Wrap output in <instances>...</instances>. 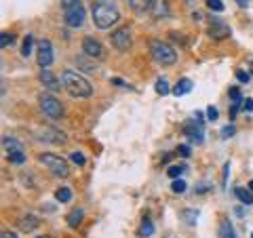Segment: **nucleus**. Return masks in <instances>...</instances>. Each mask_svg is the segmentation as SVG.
Instances as JSON below:
<instances>
[{
    "label": "nucleus",
    "mask_w": 253,
    "mask_h": 238,
    "mask_svg": "<svg viewBox=\"0 0 253 238\" xmlns=\"http://www.w3.org/2000/svg\"><path fill=\"white\" fill-rule=\"evenodd\" d=\"M91 15L99 30H110L120 21V11L114 0H91Z\"/></svg>",
    "instance_id": "obj_1"
},
{
    "label": "nucleus",
    "mask_w": 253,
    "mask_h": 238,
    "mask_svg": "<svg viewBox=\"0 0 253 238\" xmlns=\"http://www.w3.org/2000/svg\"><path fill=\"white\" fill-rule=\"evenodd\" d=\"M61 87H63V91L74 99H87L93 95V85L82 74L74 72V70H63Z\"/></svg>",
    "instance_id": "obj_2"
},
{
    "label": "nucleus",
    "mask_w": 253,
    "mask_h": 238,
    "mask_svg": "<svg viewBox=\"0 0 253 238\" xmlns=\"http://www.w3.org/2000/svg\"><path fill=\"white\" fill-rule=\"evenodd\" d=\"M150 53H152V59L161 63V66H173V63H177V51L164 40H158V38L150 40Z\"/></svg>",
    "instance_id": "obj_3"
},
{
    "label": "nucleus",
    "mask_w": 253,
    "mask_h": 238,
    "mask_svg": "<svg viewBox=\"0 0 253 238\" xmlns=\"http://www.w3.org/2000/svg\"><path fill=\"white\" fill-rule=\"evenodd\" d=\"M61 11L68 28H80L85 23V6L80 0H61Z\"/></svg>",
    "instance_id": "obj_4"
},
{
    "label": "nucleus",
    "mask_w": 253,
    "mask_h": 238,
    "mask_svg": "<svg viewBox=\"0 0 253 238\" xmlns=\"http://www.w3.org/2000/svg\"><path fill=\"white\" fill-rule=\"evenodd\" d=\"M38 160H40V163L47 166V169L53 173V175H57V177L66 179V177L70 175V166H68V163H66V158L57 156V154H51V152L40 154V156H38Z\"/></svg>",
    "instance_id": "obj_5"
},
{
    "label": "nucleus",
    "mask_w": 253,
    "mask_h": 238,
    "mask_svg": "<svg viewBox=\"0 0 253 238\" xmlns=\"http://www.w3.org/2000/svg\"><path fill=\"white\" fill-rule=\"evenodd\" d=\"M38 104H40V110L44 116H49L51 120H61L63 118V106L61 101L55 97V95L51 93H42L40 97H38Z\"/></svg>",
    "instance_id": "obj_6"
},
{
    "label": "nucleus",
    "mask_w": 253,
    "mask_h": 238,
    "mask_svg": "<svg viewBox=\"0 0 253 238\" xmlns=\"http://www.w3.org/2000/svg\"><path fill=\"white\" fill-rule=\"evenodd\" d=\"M2 146H4V152H6L9 163H13V165H23L25 163V147L21 146V141H17L15 137L4 135V137H2Z\"/></svg>",
    "instance_id": "obj_7"
},
{
    "label": "nucleus",
    "mask_w": 253,
    "mask_h": 238,
    "mask_svg": "<svg viewBox=\"0 0 253 238\" xmlns=\"http://www.w3.org/2000/svg\"><path fill=\"white\" fill-rule=\"evenodd\" d=\"M183 135L192 141L194 146H200L205 141V131H202V114L196 112V116L192 120H188L183 125Z\"/></svg>",
    "instance_id": "obj_8"
},
{
    "label": "nucleus",
    "mask_w": 253,
    "mask_h": 238,
    "mask_svg": "<svg viewBox=\"0 0 253 238\" xmlns=\"http://www.w3.org/2000/svg\"><path fill=\"white\" fill-rule=\"evenodd\" d=\"M207 34H209V38H211V40H226V38H230L232 30H230V25H228L224 19L211 17V19H209Z\"/></svg>",
    "instance_id": "obj_9"
},
{
    "label": "nucleus",
    "mask_w": 253,
    "mask_h": 238,
    "mask_svg": "<svg viewBox=\"0 0 253 238\" xmlns=\"http://www.w3.org/2000/svg\"><path fill=\"white\" fill-rule=\"evenodd\" d=\"M112 47L120 51V53H125V51H129L131 49V30L129 28H118V30H114L112 32Z\"/></svg>",
    "instance_id": "obj_10"
},
{
    "label": "nucleus",
    "mask_w": 253,
    "mask_h": 238,
    "mask_svg": "<svg viewBox=\"0 0 253 238\" xmlns=\"http://www.w3.org/2000/svg\"><path fill=\"white\" fill-rule=\"evenodd\" d=\"M82 51H85V55L91 57V59H104V57H106L104 44H101L97 38H93V36H87L85 40H82Z\"/></svg>",
    "instance_id": "obj_11"
},
{
    "label": "nucleus",
    "mask_w": 253,
    "mask_h": 238,
    "mask_svg": "<svg viewBox=\"0 0 253 238\" xmlns=\"http://www.w3.org/2000/svg\"><path fill=\"white\" fill-rule=\"evenodd\" d=\"M53 44H51L47 38L38 42V66L40 68H49L53 63Z\"/></svg>",
    "instance_id": "obj_12"
},
{
    "label": "nucleus",
    "mask_w": 253,
    "mask_h": 238,
    "mask_svg": "<svg viewBox=\"0 0 253 238\" xmlns=\"http://www.w3.org/2000/svg\"><path fill=\"white\" fill-rule=\"evenodd\" d=\"M40 82H42V87L49 89V91H59V89H63L61 87V80L57 78V76L51 72L49 68H42L40 70Z\"/></svg>",
    "instance_id": "obj_13"
},
{
    "label": "nucleus",
    "mask_w": 253,
    "mask_h": 238,
    "mask_svg": "<svg viewBox=\"0 0 253 238\" xmlns=\"http://www.w3.org/2000/svg\"><path fill=\"white\" fill-rule=\"evenodd\" d=\"M42 141H49V144H57V146H63L68 141V137L63 135L61 131H57V128H42L40 135H38Z\"/></svg>",
    "instance_id": "obj_14"
},
{
    "label": "nucleus",
    "mask_w": 253,
    "mask_h": 238,
    "mask_svg": "<svg viewBox=\"0 0 253 238\" xmlns=\"http://www.w3.org/2000/svg\"><path fill=\"white\" fill-rule=\"evenodd\" d=\"M150 15L154 19H167L171 13H169V4L167 0H154L150 6Z\"/></svg>",
    "instance_id": "obj_15"
},
{
    "label": "nucleus",
    "mask_w": 253,
    "mask_h": 238,
    "mask_svg": "<svg viewBox=\"0 0 253 238\" xmlns=\"http://www.w3.org/2000/svg\"><path fill=\"white\" fill-rule=\"evenodd\" d=\"M40 226V220H38L36 215H23L21 220H19V230L21 232H32V230H36Z\"/></svg>",
    "instance_id": "obj_16"
},
{
    "label": "nucleus",
    "mask_w": 253,
    "mask_h": 238,
    "mask_svg": "<svg viewBox=\"0 0 253 238\" xmlns=\"http://www.w3.org/2000/svg\"><path fill=\"white\" fill-rule=\"evenodd\" d=\"M154 0H129L131 9L137 13V15H144V13H150V6Z\"/></svg>",
    "instance_id": "obj_17"
},
{
    "label": "nucleus",
    "mask_w": 253,
    "mask_h": 238,
    "mask_svg": "<svg viewBox=\"0 0 253 238\" xmlns=\"http://www.w3.org/2000/svg\"><path fill=\"white\" fill-rule=\"evenodd\" d=\"M192 87H194V85H192V80H190V78H181V80L173 87V95H175V97H180V95H186V93L192 91Z\"/></svg>",
    "instance_id": "obj_18"
},
{
    "label": "nucleus",
    "mask_w": 253,
    "mask_h": 238,
    "mask_svg": "<svg viewBox=\"0 0 253 238\" xmlns=\"http://www.w3.org/2000/svg\"><path fill=\"white\" fill-rule=\"evenodd\" d=\"M234 196H236L243 204H253V192L249 188H236L234 190Z\"/></svg>",
    "instance_id": "obj_19"
},
{
    "label": "nucleus",
    "mask_w": 253,
    "mask_h": 238,
    "mask_svg": "<svg viewBox=\"0 0 253 238\" xmlns=\"http://www.w3.org/2000/svg\"><path fill=\"white\" fill-rule=\"evenodd\" d=\"M219 238H236V236H234L232 223L228 221V220H221L219 221Z\"/></svg>",
    "instance_id": "obj_20"
},
{
    "label": "nucleus",
    "mask_w": 253,
    "mask_h": 238,
    "mask_svg": "<svg viewBox=\"0 0 253 238\" xmlns=\"http://www.w3.org/2000/svg\"><path fill=\"white\" fill-rule=\"evenodd\" d=\"M82 217H85V213H82V209L72 211V213L68 215V226H70V228H78V226H80V221H82Z\"/></svg>",
    "instance_id": "obj_21"
},
{
    "label": "nucleus",
    "mask_w": 253,
    "mask_h": 238,
    "mask_svg": "<svg viewBox=\"0 0 253 238\" xmlns=\"http://www.w3.org/2000/svg\"><path fill=\"white\" fill-rule=\"evenodd\" d=\"M186 169H188L186 165H173V166H169V169H167V175L171 179H177V177H181L183 173H186Z\"/></svg>",
    "instance_id": "obj_22"
},
{
    "label": "nucleus",
    "mask_w": 253,
    "mask_h": 238,
    "mask_svg": "<svg viewBox=\"0 0 253 238\" xmlns=\"http://www.w3.org/2000/svg\"><path fill=\"white\" fill-rule=\"evenodd\" d=\"M55 198L59 202H70V201H72V190H70V188H59L55 192Z\"/></svg>",
    "instance_id": "obj_23"
},
{
    "label": "nucleus",
    "mask_w": 253,
    "mask_h": 238,
    "mask_svg": "<svg viewBox=\"0 0 253 238\" xmlns=\"http://www.w3.org/2000/svg\"><path fill=\"white\" fill-rule=\"evenodd\" d=\"M32 44H34V36L28 34V36H25V40H23V47H21V55L23 57H30L32 55Z\"/></svg>",
    "instance_id": "obj_24"
},
{
    "label": "nucleus",
    "mask_w": 253,
    "mask_h": 238,
    "mask_svg": "<svg viewBox=\"0 0 253 238\" xmlns=\"http://www.w3.org/2000/svg\"><path fill=\"white\" fill-rule=\"evenodd\" d=\"M156 93L158 95H169V91H171V89H169V82H167V78H158L156 80Z\"/></svg>",
    "instance_id": "obj_25"
},
{
    "label": "nucleus",
    "mask_w": 253,
    "mask_h": 238,
    "mask_svg": "<svg viewBox=\"0 0 253 238\" xmlns=\"http://www.w3.org/2000/svg\"><path fill=\"white\" fill-rule=\"evenodd\" d=\"M181 217L186 220V223H190V226H194V223H196V217H199V211L186 209V211H181Z\"/></svg>",
    "instance_id": "obj_26"
},
{
    "label": "nucleus",
    "mask_w": 253,
    "mask_h": 238,
    "mask_svg": "<svg viewBox=\"0 0 253 238\" xmlns=\"http://www.w3.org/2000/svg\"><path fill=\"white\" fill-rule=\"evenodd\" d=\"M171 192H175V194H183L186 192V182L183 179H173V183H171Z\"/></svg>",
    "instance_id": "obj_27"
},
{
    "label": "nucleus",
    "mask_w": 253,
    "mask_h": 238,
    "mask_svg": "<svg viewBox=\"0 0 253 238\" xmlns=\"http://www.w3.org/2000/svg\"><path fill=\"white\" fill-rule=\"evenodd\" d=\"M13 40H15V36H13L11 32H2V34H0V49H6L9 44H13Z\"/></svg>",
    "instance_id": "obj_28"
},
{
    "label": "nucleus",
    "mask_w": 253,
    "mask_h": 238,
    "mask_svg": "<svg viewBox=\"0 0 253 238\" xmlns=\"http://www.w3.org/2000/svg\"><path fill=\"white\" fill-rule=\"evenodd\" d=\"M142 234L144 236H152V234H154V226H152V221L148 220V217H144V221H142Z\"/></svg>",
    "instance_id": "obj_29"
},
{
    "label": "nucleus",
    "mask_w": 253,
    "mask_h": 238,
    "mask_svg": "<svg viewBox=\"0 0 253 238\" xmlns=\"http://www.w3.org/2000/svg\"><path fill=\"white\" fill-rule=\"evenodd\" d=\"M207 6H209V11H213V13L224 11V2H221V0H207Z\"/></svg>",
    "instance_id": "obj_30"
},
{
    "label": "nucleus",
    "mask_w": 253,
    "mask_h": 238,
    "mask_svg": "<svg viewBox=\"0 0 253 238\" xmlns=\"http://www.w3.org/2000/svg\"><path fill=\"white\" fill-rule=\"evenodd\" d=\"M234 133H236V127H234V125L224 127V128H221V139H230V137H234Z\"/></svg>",
    "instance_id": "obj_31"
},
{
    "label": "nucleus",
    "mask_w": 253,
    "mask_h": 238,
    "mask_svg": "<svg viewBox=\"0 0 253 238\" xmlns=\"http://www.w3.org/2000/svg\"><path fill=\"white\" fill-rule=\"evenodd\" d=\"M70 160H72V163H76V165H78V166H82V165L87 163V158L82 156L80 152H72V154H70Z\"/></svg>",
    "instance_id": "obj_32"
},
{
    "label": "nucleus",
    "mask_w": 253,
    "mask_h": 238,
    "mask_svg": "<svg viewBox=\"0 0 253 238\" xmlns=\"http://www.w3.org/2000/svg\"><path fill=\"white\" fill-rule=\"evenodd\" d=\"M217 116H219L217 108H215V106H209V108H207V120H211V122H215V120H217Z\"/></svg>",
    "instance_id": "obj_33"
},
{
    "label": "nucleus",
    "mask_w": 253,
    "mask_h": 238,
    "mask_svg": "<svg viewBox=\"0 0 253 238\" xmlns=\"http://www.w3.org/2000/svg\"><path fill=\"white\" fill-rule=\"evenodd\" d=\"M177 154H180L181 158H188L190 154H192V150H190L188 144H181V146H177Z\"/></svg>",
    "instance_id": "obj_34"
},
{
    "label": "nucleus",
    "mask_w": 253,
    "mask_h": 238,
    "mask_svg": "<svg viewBox=\"0 0 253 238\" xmlns=\"http://www.w3.org/2000/svg\"><path fill=\"white\" fill-rule=\"evenodd\" d=\"M76 63H78V66H82V70H85V72H95V66H91V63H85V59H82V57H76Z\"/></svg>",
    "instance_id": "obj_35"
},
{
    "label": "nucleus",
    "mask_w": 253,
    "mask_h": 238,
    "mask_svg": "<svg viewBox=\"0 0 253 238\" xmlns=\"http://www.w3.org/2000/svg\"><path fill=\"white\" fill-rule=\"evenodd\" d=\"M230 99L234 101V104H240V101H243V97H240V91H238L236 87L230 89Z\"/></svg>",
    "instance_id": "obj_36"
},
{
    "label": "nucleus",
    "mask_w": 253,
    "mask_h": 238,
    "mask_svg": "<svg viewBox=\"0 0 253 238\" xmlns=\"http://www.w3.org/2000/svg\"><path fill=\"white\" fill-rule=\"evenodd\" d=\"M236 80H240V82H249V74L243 72V70H238V72H236Z\"/></svg>",
    "instance_id": "obj_37"
},
{
    "label": "nucleus",
    "mask_w": 253,
    "mask_h": 238,
    "mask_svg": "<svg viewBox=\"0 0 253 238\" xmlns=\"http://www.w3.org/2000/svg\"><path fill=\"white\" fill-rule=\"evenodd\" d=\"M245 110L247 112H253V99H245Z\"/></svg>",
    "instance_id": "obj_38"
},
{
    "label": "nucleus",
    "mask_w": 253,
    "mask_h": 238,
    "mask_svg": "<svg viewBox=\"0 0 253 238\" xmlns=\"http://www.w3.org/2000/svg\"><path fill=\"white\" fill-rule=\"evenodd\" d=\"M0 238H17V236L13 234V232H9V230H4V232L0 234Z\"/></svg>",
    "instance_id": "obj_39"
},
{
    "label": "nucleus",
    "mask_w": 253,
    "mask_h": 238,
    "mask_svg": "<svg viewBox=\"0 0 253 238\" xmlns=\"http://www.w3.org/2000/svg\"><path fill=\"white\" fill-rule=\"evenodd\" d=\"M112 85H116V87H125V82L120 80V78H112Z\"/></svg>",
    "instance_id": "obj_40"
},
{
    "label": "nucleus",
    "mask_w": 253,
    "mask_h": 238,
    "mask_svg": "<svg viewBox=\"0 0 253 238\" xmlns=\"http://www.w3.org/2000/svg\"><path fill=\"white\" fill-rule=\"evenodd\" d=\"M236 4H238V6H245V9L249 6V2H247V0H236Z\"/></svg>",
    "instance_id": "obj_41"
},
{
    "label": "nucleus",
    "mask_w": 253,
    "mask_h": 238,
    "mask_svg": "<svg viewBox=\"0 0 253 238\" xmlns=\"http://www.w3.org/2000/svg\"><path fill=\"white\" fill-rule=\"evenodd\" d=\"M36 238H53V236H49V234H42V236H36Z\"/></svg>",
    "instance_id": "obj_42"
},
{
    "label": "nucleus",
    "mask_w": 253,
    "mask_h": 238,
    "mask_svg": "<svg viewBox=\"0 0 253 238\" xmlns=\"http://www.w3.org/2000/svg\"><path fill=\"white\" fill-rule=\"evenodd\" d=\"M249 190L253 192V179H251V182H249Z\"/></svg>",
    "instance_id": "obj_43"
},
{
    "label": "nucleus",
    "mask_w": 253,
    "mask_h": 238,
    "mask_svg": "<svg viewBox=\"0 0 253 238\" xmlns=\"http://www.w3.org/2000/svg\"><path fill=\"white\" fill-rule=\"evenodd\" d=\"M251 238H253V234H251Z\"/></svg>",
    "instance_id": "obj_44"
}]
</instances>
